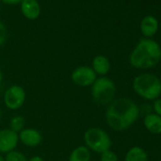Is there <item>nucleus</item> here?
I'll return each mask as SVG.
<instances>
[{
	"mask_svg": "<svg viewBox=\"0 0 161 161\" xmlns=\"http://www.w3.org/2000/svg\"><path fill=\"white\" fill-rule=\"evenodd\" d=\"M139 109L137 105L128 98L114 100L107 107L105 120L107 125L117 132H122L130 128L138 119Z\"/></svg>",
	"mask_w": 161,
	"mask_h": 161,
	"instance_id": "obj_1",
	"label": "nucleus"
},
{
	"mask_svg": "<svg viewBox=\"0 0 161 161\" xmlns=\"http://www.w3.org/2000/svg\"><path fill=\"white\" fill-rule=\"evenodd\" d=\"M161 60L160 45L150 38L138 41L129 56L130 64L137 69H147L155 66Z\"/></svg>",
	"mask_w": 161,
	"mask_h": 161,
	"instance_id": "obj_2",
	"label": "nucleus"
},
{
	"mask_svg": "<svg viewBox=\"0 0 161 161\" xmlns=\"http://www.w3.org/2000/svg\"><path fill=\"white\" fill-rule=\"evenodd\" d=\"M133 89L139 97L155 101L161 95V82L153 74L143 73L134 79Z\"/></svg>",
	"mask_w": 161,
	"mask_h": 161,
	"instance_id": "obj_3",
	"label": "nucleus"
},
{
	"mask_svg": "<svg viewBox=\"0 0 161 161\" xmlns=\"http://www.w3.org/2000/svg\"><path fill=\"white\" fill-rule=\"evenodd\" d=\"M116 85L107 77L97 78L91 86V96L93 100L101 105H109L116 96Z\"/></svg>",
	"mask_w": 161,
	"mask_h": 161,
	"instance_id": "obj_4",
	"label": "nucleus"
},
{
	"mask_svg": "<svg viewBox=\"0 0 161 161\" xmlns=\"http://www.w3.org/2000/svg\"><path fill=\"white\" fill-rule=\"evenodd\" d=\"M86 146L92 152L102 153L110 150L112 140L109 135L100 127H90L84 134Z\"/></svg>",
	"mask_w": 161,
	"mask_h": 161,
	"instance_id": "obj_5",
	"label": "nucleus"
},
{
	"mask_svg": "<svg viewBox=\"0 0 161 161\" xmlns=\"http://www.w3.org/2000/svg\"><path fill=\"white\" fill-rule=\"evenodd\" d=\"M26 102V91L19 85L11 86L4 94L5 106L13 111L20 109Z\"/></svg>",
	"mask_w": 161,
	"mask_h": 161,
	"instance_id": "obj_6",
	"label": "nucleus"
},
{
	"mask_svg": "<svg viewBox=\"0 0 161 161\" xmlns=\"http://www.w3.org/2000/svg\"><path fill=\"white\" fill-rule=\"evenodd\" d=\"M71 80L80 87L91 86L97 80V74L88 65H80L76 67L71 73Z\"/></svg>",
	"mask_w": 161,
	"mask_h": 161,
	"instance_id": "obj_7",
	"label": "nucleus"
},
{
	"mask_svg": "<svg viewBox=\"0 0 161 161\" xmlns=\"http://www.w3.org/2000/svg\"><path fill=\"white\" fill-rule=\"evenodd\" d=\"M19 142L18 134L9 129L0 130V153H8L14 151Z\"/></svg>",
	"mask_w": 161,
	"mask_h": 161,
	"instance_id": "obj_8",
	"label": "nucleus"
},
{
	"mask_svg": "<svg viewBox=\"0 0 161 161\" xmlns=\"http://www.w3.org/2000/svg\"><path fill=\"white\" fill-rule=\"evenodd\" d=\"M19 141H21L25 146L30 148H34L39 146L43 141L42 134L35 128H24L19 134Z\"/></svg>",
	"mask_w": 161,
	"mask_h": 161,
	"instance_id": "obj_9",
	"label": "nucleus"
},
{
	"mask_svg": "<svg viewBox=\"0 0 161 161\" xmlns=\"http://www.w3.org/2000/svg\"><path fill=\"white\" fill-rule=\"evenodd\" d=\"M21 13L29 20H35L40 16L41 7L37 0H22Z\"/></svg>",
	"mask_w": 161,
	"mask_h": 161,
	"instance_id": "obj_10",
	"label": "nucleus"
},
{
	"mask_svg": "<svg viewBox=\"0 0 161 161\" xmlns=\"http://www.w3.org/2000/svg\"><path fill=\"white\" fill-rule=\"evenodd\" d=\"M159 28V23L153 15H146L140 22V31L146 38H152L156 34Z\"/></svg>",
	"mask_w": 161,
	"mask_h": 161,
	"instance_id": "obj_11",
	"label": "nucleus"
},
{
	"mask_svg": "<svg viewBox=\"0 0 161 161\" xmlns=\"http://www.w3.org/2000/svg\"><path fill=\"white\" fill-rule=\"evenodd\" d=\"M91 67L97 75L104 77L105 75L109 73L111 69V64H110L109 59L106 56L103 54H99L93 58Z\"/></svg>",
	"mask_w": 161,
	"mask_h": 161,
	"instance_id": "obj_12",
	"label": "nucleus"
},
{
	"mask_svg": "<svg viewBox=\"0 0 161 161\" xmlns=\"http://www.w3.org/2000/svg\"><path fill=\"white\" fill-rule=\"evenodd\" d=\"M144 126L152 134H161V117L155 113L148 114L144 118Z\"/></svg>",
	"mask_w": 161,
	"mask_h": 161,
	"instance_id": "obj_13",
	"label": "nucleus"
},
{
	"mask_svg": "<svg viewBox=\"0 0 161 161\" xmlns=\"http://www.w3.org/2000/svg\"><path fill=\"white\" fill-rule=\"evenodd\" d=\"M91 151L86 146L80 145L73 149L68 156V161H90Z\"/></svg>",
	"mask_w": 161,
	"mask_h": 161,
	"instance_id": "obj_14",
	"label": "nucleus"
},
{
	"mask_svg": "<svg viewBox=\"0 0 161 161\" xmlns=\"http://www.w3.org/2000/svg\"><path fill=\"white\" fill-rule=\"evenodd\" d=\"M124 161H149V158L144 149L135 146L126 153Z\"/></svg>",
	"mask_w": 161,
	"mask_h": 161,
	"instance_id": "obj_15",
	"label": "nucleus"
},
{
	"mask_svg": "<svg viewBox=\"0 0 161 161\" xmlns=\"http://www.w3.org/2000/svg\"><path fill=\"white\" fill-rule=\"evenodd\" d=\"M26 125V119L22 116H14L10 120V129L19 134Z\"/></svg>",
	"mask_w": 161,
	"mask_h": 161,
	"instance_id": "obj_16",
	"label": "nucleus"
},
{
	"mask_svg": "<svg viewBox=\"0 0 161 161\" xmlns=\"http://www.w3.org/2000/svg\"><path fill=\"white\" fill-rule=\"evenodd\" d=\"M5 161H28L27 157L19 151H12L6 154Z\"/></svg>",
	"mask_w": 161,
	"mask_h": 161,
	"instance_id": "obj_17",
	"label": "nucleus"
},
{
	"mask_svg": "<svg viewBox=\"0 0 161 161\" xmlns=\"http://www.w3.org/2000/svg\"><path fill=\"white\" fill-rule=\"evenodd\" d=\"M101 161H119V157L115 152L107 150L101 153Z\"/></svg>",
	"mask_w": 161,
	"mask_h": 161,
	"instance_id": "obj_18",
	"label": "nucleus"
},
{
	"mask_svg": "<svg viewBox=\"0 0 161 161\" xmlns=\"http://www.w3.org/2000/svg\"><path fill=\"white\" fill-rule=\"evenodd\" d=\"M6 38H7V28L0 21V47L5 43Z\"/></svg>",
	"mask_w": 161,
	"mask_h": 161,
	"instance_id": "obj_19",
	"label": "nucleus"
},
{
	"mask_svg": "<svg viewBox=\"0 0 161 161\" xmlns=\"http://www.w3.org/2000/svg\"><path fill=\"white\" fill-rule=\"evenodd\" d=\"M153 110L156 115L161 117V99H156L153 103Z\"/></svg>",
	"mask_w": 161,
	"mask_h": 161,
	"instance_id": "obj_20",
	"label": "nucleus"
},
{
	"mask_svg": "<svg viewBox=\"0 0 161 161\" xmlns=\"http://www.w3.org/2000/svg\"><path fill=\"white\" fill-rule=\"evenodd\" d=\"M0 1H2L3 3L8 4V5H15V4L20 3L22 0H0Z\"/></svg>",
	"mask_w": 161,
	"mask_h": 161,
	"instance_id": "obj_21",
	"label": "nucleus"
},
{
	"mask_svg": "<svg viewBox=\"0 0 161 161\" xmlns=\"http://www.w3.org/2000/svg\"><path fill=\"white\" fill-rule=\"evenodd\" d=\"M28 161H45L44 158L42 156H39V155H34L32 157H31L30 159H28Z\"/></svg>",
	"mask_w": 161,
	"mask_h": 161,
	"instance_id": "obj_22",
	"label": "nucleus"
},
{
	"mask_svg": "<svg viewBox=\"0 0 161 161\" xmlns=\"http://www.w3.org/2000/svg\"><path fill=\"white\" fill-rule=\"evenodd\" d=\"M2 80H3V73L1 70H0V84L2 83Z\"/></svg>",
	"mask_w": 161,
	"mask_h": 161,
	"instance_id": "obj_23",
	"label": "nucleus"
},
{
	"mask_svg": "<svg viewBox=\"0 0 161 161\" xmlns=\"http://www.w3.org/2000/svg\"><path fill=\"white\" fill-rule=\"evenodd\" d=\"M0 161H5V158L1 155V153H0Z\"/></svg>",
	"mask_w": 161,
	"mask_h": 161,
	"instance_id": "obj_24",
	"label": "nucleus"
},
{
	"mask_svg": "<svg viewBox=\"0 0 161 161\" xmlns=\"http://www.w3.org/2000/svg\"><path fill=\"white\" fill-rule=\"evenodd\" d=\"M0 119H1V110H0Z\"/></svg>",
	"mask_w": 161,
	"mask_h": 161,
	"instance_id": "obj_25",
	"label": "nucleus"
},
{
	"mask_svg": "<svg viewBox=\"0 0 161 161\" xmlns=\"http://www.w3.org/2000/svg\"><path fill=\"white\" fill-rule=\"evenodd\" d=\"M159 80H160V82H161V76H160V79Z\"/></svg>",
	"mask_w": 161,
	"mask_h": 161,
	"instance_id": "obj_26",
	"label": "nucleus"
}]
</instances>
